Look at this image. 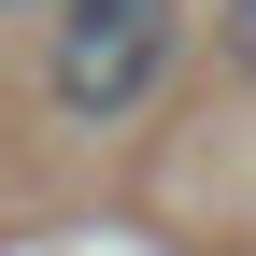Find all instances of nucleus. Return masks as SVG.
<instances>
[{
  "mask_svg": "<svg viewBox=\"0 0 256 256\" xmlns=\"http://www.w3.org/2000/svg\"><path fill=\"white\" fill-rule=\"evenodd\" d=\"M185 57V0H57L43 28V100L72 128H128Z\"/></svg>",
  "mask_w": 256,
  "mask_h": 256,
  "instance_id": "f257e3e1",
  "label": "nucleus"
},
{
  "mask_svg": "<svg viewBox=\"0 0 256 256\" xmlns=\"http://www.w3.org/2000/svg\"><path fill=\"white\" fill-rule=\"evenodd\" d=\"M228 72L256 86V0H228Z\"/></svg>",
  "mask_w": 256,
  "mask_h": 256,
  "instance_id": "f03ea898",
  "label": "nucleus"
},
{
  "mask_svg": "<svg viewBox=\"0 0 256 256\" xmlns=\"http://www.w3.org/2000/svg\"><path fill=\"white\" fill-rule=\"evenodd\" d=\"M0 14H28V0H0Z\"/></svg>",
  "mask_w": 256,
  "mask_h": 256,
  "instance_id": "7ed1b4c3",
  "label": "nucleus"
}]
</instances>
